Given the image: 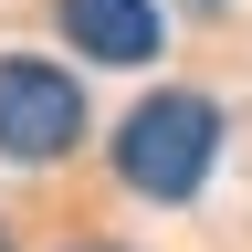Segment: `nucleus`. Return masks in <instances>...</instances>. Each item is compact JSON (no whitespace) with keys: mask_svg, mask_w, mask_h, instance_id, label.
<instances>
[{"mask_svg":"<svg viewBox=\"0 0 252 252\" xmlns=\"http://www.w3.org/2000/svg\"><path fill=\"white\" fill-rule=\"evenodd\" d=\"M210 158H220V105L189 94V84H158L147 105L116 126V179L147 189V200H200Z\"/></svg>","mask_w":252,"mask_h":252,"instance_id":"f257e3e1","label":"nucleus"},{"mask_svg":"<svg viewBox=\"0 0 252 252\" xmlns=\"http://www.w3.org/2000/svg\"><path fill=\"white\" fill-rule=\"evenodd\" d=\"M63 252H116V242H63Z\"/></svg>","mask_w":252,"mask_h":252,"instance_id":"20e7f679","label":"nucleus"},{"mask_svg":"<svg viewBox=\"0 0 252 252\" xmlns=\"http://www.w3.org/2000/svg\"><path fill=\"white\" fill-rule=\"evenodd\" d=\"M84 137V94L74 74H53V63H0V158H21V168H42Z\"/></svg>","mask_w":252,"mask_h":252,"instance_id":"f03ea898","label":"nucleus"},{"mask_svg":"<svg viewBox=\"0 0 252 252\" xmlns=\"http://www.w3.org/2000/svg\"><path fill=\"white\" fill-rule=\"evenodd\" d=\"M63 32L94 53V63H147L168 32H158V0H53Z\"/></svg>","mask_w":252,"mask_h":252,"instance_id":"7ed1b4c3","label":"nucleus"},{"mask_svg":"<svg viewBox=\"0 0 252 252\" xmlns=\"http://www.w3.org/2000/svg\"><path fill=\"white\" fill-rule=\"evenodd\" d=\"M0 252H11V242H0Z\"/></svg>","mask_w":252,"mask_h":252,"instance_id":"423d86ee","label":"nucleus"},{"mask_svg":"<svg viewBox=\"0 0 252 252\" xmlns=\"http://www.w3.org/2000/svg\"><path fill=\"white\" fill-rule=\"evenodd\" d=\"M200 11H231V0H200Z\"/></svg>","mask_w":252,"mask_h":252,"instance_id":"39448f33","label":"nucleus"}]
</instances>
